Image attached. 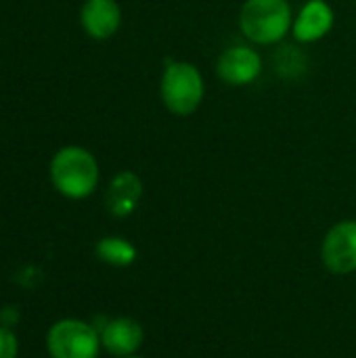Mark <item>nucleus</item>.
<instances>
[{
	"instance_id": "nucleus-11",
	"label": "nucleus",
	"mask_w": 356,
	"mask_h": 358,
	"mask_svg": "<svg viewBox=\"0 0 356 358\" xmlns=\"http://www.w3.org/2000/svg\"><path fill=\"white\" fill-rule=\"evenodd\" d=\"M94 256L107 266L126 268V266L134 264V260L138 256V250L134 248L132 241H128L124 237H118V235H109V237H103V239L97 241Z\"/></svg>"
},
{
	"instance_id": "nucleus-4",
	"label": "nucleus",
	"mask_w": 356,
	"mask_h": 358,
	"mask_svg": "<svg viewBox=\"0 0 356 358\" xmlns=\"http://www.w3.org/2000/svg\"><path fill=\"white\" fill-rule=\"evenodd\" d=\"M50 358H99L103 346L99 329L82 319L55 321L46 331Z\"/></svg>"
},
{
	"instance_id": "nucleus-15",
	"label": "nucleus",
	"mask_w": 356,
	"mask_h": 358,
	"mask_svg": "<svg viewBox=\"0 0 356 358\" xmlns=\"http://www.w3.org/2000/svg\"><path fill=\"white\" fill-rule=\"evenodd\" d=\"M126 358H143V357H136V355H134V357H126Z\"/></svg>"
},
{
	"instance_id": "nucleus-10",
	"label": "nucleus",
	"mask_w": 356,
	"mask_h": 358,
	"mask_svg": "<svg viewBox=\"0 0 356 358\" xmlns=\"http://www.w3.org/2000/svg\"><path fill=\"white\" fill-rule=\"evenodd\" d=\"M143 199V180L132 170L118 172L105 191V208L113 218H128Z\"/></svg>"
},
{
	"instance_id": "nucleus-1",
	"label": "nucleus",
	"mask_w": 356,
	"mask_h": 358,
	"mask_svg": "<svg viewBox=\"0 0 356 358\" xmlns=\"http://www.w3.org/2000/svg\"><path fill=\"white\" fill-rule=\"evenodd\" d=\"M50 182L63 197L80 201L90 197L101 180V168L92 151L80 145L61 147L48 166Z\"/></svg>"
},
{
	"instance_id": "nucleus-7",
	"label": "nucleus",
	"mask_w": 356,
	"mask_h": 358,
	"mask_svg": "<svg viewBox=\"0 0 356 358\" xmlns=\"http://www.w3.org/2000/svg\"><path fill=\"white\" fill-rule=\"evenodd\" d=\"M94 327L99 329L103 350L115 358L134 357L145 342V331L141 323L130 317L105 319L101 325Z\"/></svg>"
},
{
	"instance_id": "nucleus-5",
	"label": "nucleus",
	"mask_w": 356,
	"mask_h": 358,
	"mask_svg": "<svg viewBox=\"0 0 356 358\" xmlns=\"http://www.w3.org/2000/svg\"><path fill=\"white\" fill-rule=\"evenodd\" d=\"M264 69L262 55L248 44H235L225 48L216 61V76L220 82L233 88H243L254 84Z\"/></svg>"
},
{
	"instance_id": "nucleus-6",
	"label": "nucleus",
	"mask_w": 356,
	"mask_h": 358,
	"mask_svg": "<svg viewBox=\"0 0 356 358\" xmlns=\"http://www.w3.org/2000/svg\"><path fill=\"white\" fill-rule=\"evenodd\" d=\"M321 260L334 275L356 273V220H340L325 233Z\"/></svg>"
},
{
	"instance_id": "nucleus-2",
	"label": "nucleus",
	"mask_w": 356,
	"mask_h": 358,
	"mask_svg": "<svg viewBox=\"0 0 356 358\" xmlns=\"http://www.w3.org/2000/svg\"><path fill=\"white\" fill-rule=\"evenodd\" d=\"M237 23L252 44L273 46L292 34L294 10L290 0H243Z\"/></svg>"
},
{
	"instance_id": "nucleus-9",
	"label": "nucleus",
	"mask_w": 356,
	"mask_h": 358,
	"mask_svg": "<svg viewBox=\"0 0 356 358\" xmlns=\"http://www.w3.org/2000/svg\"><path fill=\"white\" fill-rule=\"evenodd\" d=\"M80 25L92 40H109L122 27V6L118 0H84Z\"/></svg>"
},
{
	"instance_id": "nucleus-8",
	"label": "nucleus",
	"mask_w": 356,
	"mask_h": 358,
	"mask_svg": "<svg viewBox=\"0 0 356 358\" xmlns=\"http://www.w3.org/2000/svg\"><path fill=\"white\" fill-rule=\"evenodd\" d=\"M336 25L334 8L325 0H308L298 15H294L292 36L300 44H315L323 40Z\"/></svg>"
},
{
	"instance_id": "nucleus-13",
	"label": "nucleus",
	"mask_w": 356,
	"mask_h": 358,
	"mask_svg": "<svg viewBox=\"0 0 356 358\" xmlns=\"http://www.w3.org/2000/svg\"><path fill=\"white\" fill-rule=\"evenodd\" d=\"M19 357V340L13 334V329H6L0 325V358Z\"/></svg>"
},
{
	"instance_id": "nucleus-14",
	"label": "nucleus",
	"mask_w": 356,
	"mask_h": 358,
	"mask_svg": "<svg viewBox=\"0 0 356 358\" xmlns=\"http://www.w3.org/2000/svg\"><path fill=\"white\" fill-rule=\"evenodd\" d=\"M19 321H21V313L17 306H2V310H0V325L2 327L13 329Z\"/></svg>"
},
{
	"instance_id": "nucleus-3",
	"label": "nucleus",
	"mask_w": 356,
	"mask_h": 358,
	"mask_svg": "<svg viewBox=\"0 0 356 358\" xmlns=\"http://www.w3.org/2000/svg\"><path fill=\"white\" fill-rule=\"evenodd\" d=\"M206 96V82L191 61H168L159 78V99L166 111L176 117L193 115Z\"/></svg>"
},
{
	"instance_id": "nucleus-12",
	"label": "nucleus",
	"mask_w": 356,
	"mask_h": 358,
	"mask_svg": "<svg viewBox=\"0 0 356 358\" xmlns=\"http://www.w3.org/2000/svg\"><path fill=\"white\" fill-rule=\"evenodd\" d=\"M275 65H277V71L285 78H294L296 73L302 71L304 67V57L302 52L296 48V46H283L277 57H275Z\"/></svg>"
}]
</instances>
